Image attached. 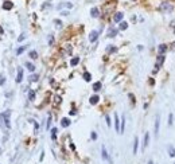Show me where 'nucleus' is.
<instances>
[{
	"instance_id": "3",
	"label": "nucleus",
	"mask_w": 175,
	"mask_h": 164,
	"mask_svg": "<svg viewBox=\"0 0 175 164\" xmlns=\"http://www.w3.org/2000/svg\"><path fill=\"white\" fill-rule=\"evenodd\" d=\"M159 126H160V116L158 114L155 119V136H159Z\"/></svg>"
},
{
	"instance_id": "16",
	"label": "nucleus",
	"mask_w": 175,
	"mask_h": 164,
	"mask_svg": "<svg viewBox=\"0 0 175 164\" xmlns=\"http://www.w3.org/2000/svg\"><path fill=\"white\" fill-rule=\"evenodd\" d=\"M12 7H14L12 1H4V4H3V8H4V10H11Z\"/></svg>"
},
{
	"instance_id": "12",
	"label": "nucleus",
	"mask_w": 175,
	"mask_h": 164,
	"mask_svg": "<svg viewBox=\"0 0 175 164\" xmlns=\"http://www.w3.org/2000/svg\"><path fill=\"white\" fill-rule=\"evenodd\" d=\"M61 125L64 126V128H67L69 125H70V120L67 119V117H65V119L61 120Z\"/></svg>"
},
{
	"instance_id": "22",
	"label": "nucleus",
	"mask_w": 175,
	"mask_h": 164,
	"mask_svg": "<svg viewBox=\"0 0 175 164\" xmlns=\"http://www.w3.org/2000/svg\"><path fill=\"white\" fill-rule=\"evenodd\" d=\"M120 30H127L128 28V23L127 22H120Z\"/></svg>"
},
{
	"instance_id": "32",
	"label": "nucleus",
	"mask_w": 175,
	"mask_h": 164,
	"mask_svg": "<svg viewBox=\"0 0 175 164\" xmlns=\"http://www.w3.org/2000/svg\"><path fill=\"white\" fill-rule=\"evenodd\" d=\"M4 82H5V77L3 74H0V85H3Z\"/></svg>"
},
{
	"instance_id": "19",
	"label": "nucleus",
	"mask_w": 175,
	"mask_h": 164,
	"mask_svg": "<svg viewBox=\"0 0 175 164\" xmlns=\"http://www.w3.org/2000/svg\"><path fill=\"white\" fill-rule=\"evenodd\" d=\"M26 67H27L30 71H35V66H34L31 62H26Z\"/></svg>"
},
{
	"instance_id": "13",
	"label": "nucleus",
	"mask_w": 175,
	"mask_h": 164,
	"mask_svg": "<svg viewBox=\"0 0 175 164\" xmlns=\"http://www.w3.org/2000/svg\"><path fill=\"white\" fill-rule=\"evenodd\" d=\"M98 101H100V97H98V96H92L90 100H89V102H90L92 105H96Z\"/></svg>"
},
{
	"instance_id": "4",
	"label": "nucleus",
	"mask_w": 175,
	"mask_h": 164,
	"mask_svg": "<svg viewBox=\"0 0 175 164\" xmlns=\"http://www.w3.org/2000/svg\"><path fill=\"white\" fill-rule=\"evenodd\" d=\"M168 48H167V45H159L158 46V53L160 54V55H164V53L167 51Z\"/></svg>"
},
{
	"instance_id": "35",
	"label": "nucleus",
	"mask_w": 175,
	"mask_h": 164,
	"mask_svg": "<svg viewBox=\"0 0 175 164\" xmlns=\"http://www.w3.org/2000/svg\"><path fill=\"white\" fill-rule=\"evenodd\" d=\"M92 139H93V140H96V139H97V134H96V132H92Z\"/></svg>"
},
{
	"instance_id": "24",
	"label": "nucleus",
	"mask_w": 175,
	"mask_h": 164,
	"mask_svg": "<svg viewBox=\"0 0 175 164\" xmlns=\"http://www.w3.org/2000/svg\"><path fill=\"white\" fill-rule=\"evenodd\" d=\"M78 63H80V58H73V59L70 61V65H71V66H77Z\"/></svg>"
},
{
	"instance_id": "2",
	"label": "nucleus",
	"mask_w": 175,
	"mask_h": 164,
	"mask_svg": "<svg viewBox=\"0 0 175 164\" xmlns=\"http://www.w3.org/2000/svg\"><path fill=\"white\" fill-rule=\"evenodd\" d=\"M10 116H11V110H5L4 113L1 114V117L4 119V121H5V126H7V128H10V126H11V124H10Z\"/></svg>"
},
{
	"instance_id": "10",
	"label": "nucleus",
	"mask_w": 175,
	"mask_h": 164,
	"mask_svg": "<svg viewBox=\"0 0 175 164\" xmlns=\"http://www.w3.org/2000/svg\"><path fill=\"white\" fill-rule=\"evenodd\" d=\"M90 15L93 16V18H98V16H100V11H98V8H96V7L92 8V10H90Z\"/></svg>"
},
{
	"instance_id": "20",
	"label": "nucleus",
	"mask_w": 175,
	"mask_h": 164,
	"mask_svg": "<svg viewBox=\"0 0 175 164\" xmlns=\"http://www.w3.org/2000/svg\"><path fill=\"white\" fill-rule=\"evenodd\" d=\"M93 90H94V91L101 90V82H96V83H93Z\"/></svg>"
},
{
	"instance_id": "37",
	"label": "nucleus",
	"mask_w": 175,
	"mask_h": 164,
	"mask_svg": "<svg viewBox=\"0 0 175 164\" xmlns=\"http://www.w3.org/2000/svg\"><path fill=\"white\" fill-rule=\"evenodd\" d=\"M61 15H64V16H67V15H69V12H67V11H64V12H61Z\"/></svg>"
},
{
	"instance_id": "27",
	"label": "nucleus",
	"mask_w": 175,
	"mask_h": 164,
	"mask_svg": "<svg viewBox=\"0 0 175 164\" xmlns=\"http://www.w3.org/2000/svg\"><path fill=\"white\" fill-rule=\"evenodd\" d=\"M57 132H58V131H57V128H53V129H51V137H53V140L57 139Z\"/></svg>"
},
{
	"instance_id": "30",
	"label": "nucleus",
	"mask_w": 175,
	"mask_h": 164,
	"mask_svg": "<svg viewBox=\"0 0 175 164\" xmlns=\"http://www.w3.org/2000/svg\"><path fill=\"white\" fill-rule=\"evenodd\" d=\"M30 58H32V59H36V58H38V54H36V51H31V53H30Z\"/></svg>"
},
{
	"instance_id": "31",
	"label": "nucleus",
	"mask_w": 175,
	"mask_h": 164,
	"mask_svg": "<svg viewBox=\"0 0 175 164\" xmlns=\"http://www.w3.org/2000/svg\"><path fill=\"white\" fill-rule=\"evenodd\" d=\"M105 120H107V125H108V126H111V125H112V122H111V117H109V116H105Z\"/></svg>"
},
{
	"instance_id": "23",
	"label": "nucleus",
	"mask_w": 175,
	"mask_h": 164,
	"mask_svg": "<svg viewBox=\"0 0 175 164\" xmlns=\"http://www.w3.org/2000/svg\"><path fill=\"white\" fill-rule=\"evenodd\" d=\"M28 98H30V101H34V100H35V91H34V90H30V93H28Z\"/></svg>"
},
{
	"instance_id": "26",
	"label": "nucleus",
	"mask_w": 175,
	"mask_h": 164,
	"mask_svg": "<svg viewBox=\"0 0 175 164\" xmlns=\"http://www.w3.org/2000/svg\"><path fill=\"white\" fill-rule=\"evenodd\" d=\"M38 78H39V75H38V74H34V75H31L28 79H30L31 82H36V81H38Z\"/></svg>"
},
{
	"instance_id": "18",
	"label": "nucleus",
	"mask_w": 175,
	"mask_h": 164,
	"mask_svg": "<svg viewBox=\"0 0 175 164\" xmlns=\"http://www.w3.org/2000/svg\"><path fill=\"white\" fill-rule=\"evenodd\" d=\"M124 129H125V117L123 116V119H121V125H120V133H123V132H124Z\"/></svg>"
},
{
	"instance_id": "34",
	"label": "nucleus",
	"mask_w": 175,
	"mask_h": 164,
	"mask_svg": "<svg viewBox=\"0 0 175 164\" xmlns=\"http://www.w3.org/2000/svg\"><path fill=\"white\" fill-rule=\"evenodd\" d=\"M24 38H26V35H24V34H22V35L18 38V41H19V42H22V41H24Z\"/></svg>"
},
{
	"instance_id": "29",
	"label": "nucleus",
	"mask_w": 175,
	"mask_h": 164,
	"mask_svg": "<svg viewBox=\"0 0 175 164\" xmlns=\"http://www.w3.org/2000/svg\"><path fill=\"white\" fill-rule=\"evenodd\" d=\"M116 50H117V48L114 47V46H108V48H107V51H108V53H114Z\"/></svg>"
},
{
	"instance_id": "9",
	"label": "nucleus",
	"mask_w": 175,
	"mask_h": 164,
	"mask_svg": "<svg viewBox=\"0 0 175 164\" xmlns=\"http://www.w3.org/2000/svg\"><path fill=\"white\" fill-rule=\"evenodd\" d=\"M123 16H124V15H123V12H117V14H114L113 20L119 23V22H121V20H123Z\"/></svg>"
},
{
	"instance_id": "11",
	"label": "nucleus",
	"mask_w": 175,
	"mask_h": 164,
	"mask_svg": "<svg viewBox=\"0 0 175 164\" xmlns=\"http://www.w3.org/2000/svg\"><path fill=\"white\" fill-rule=\"evenodd\" d=\"M116 35H117L116 28H109V31H108V38H114Z\"/></svg>"
},
{
	"instance_id": "15",
	"label": "nucleus",
	"mask_w": 175,
	"mask_h": 164,
	"mask_svg": "<svg viewBox=\"0 0 175 164\" xmlns=\"http://www.w3.org/2000/svg\"><path fill=\"white\" fill-rule=\"evenodd\" d=\"M137 147H139V139L135 137V141H133V155L137 153Z\"/></svg>"
},
{
	"instance_id": "17",
	"label": "nucleus",
	"mask_w": 175,
	"mask_h": 164,
	"mask_svg": "<svg viewBox=\"0 0 175 164\" xmlns=\"http://www.w3.org/2000/svg\"><path fill=\"white\" fill-rule=\"evenodd\" d=\"M101 151H102V159L104 160H111L109 156H108V152H107V149H105V147H102Z\"/></svg>"
},
{
	"instance_id": "33",
	"label": "nucleus",
	"mask_w": 175,
	"mask_h": 164,
	"mask_svg": "<svg viewBox=\"0 0 175 164\" xmlns=\"http://www.w3.org/2000/svg\"><path fill=\"white\" fill-rule=\"evenodd\" d=\"M54 23H55V24H57V27H62V22H59V20H54Z\"/></svg>"
},
{
	"instance_id": "14",
	"label": "nucleus",
	"mask_w": 175,
	"mask_h": 164,
	"mask_svg": "<svg viewBox=\"0 0 175 164\" xmlns=\"http://www.w3.org/2000/svg\"><path fill=\"white\" fill-rule=\"evenodd\" d=\"M148 143H150V133H145L144 134V143H143V148H145V147L148 145Z\"/></svg>"
},
{
	"instance_id": "39",
	"label": "nucleus",
	"mask_w": 175,
	"mask_h": 164,
	"mask_svg": "<svg viewBox=\"0 0 175 164\" xmlns=\"http://www.w3.org/2000/svg\"><path fill=\"white\" fill-rule=\"evenodd\" d=\"M148 164H154V163H152V162H151V160H150V162H148Z\"/></svg>"
},
{
	"instance_id": "38",
	"label": "nucleus",
	"mask_w": 175,
	"mask_h": 164,
	"mask_svg": "<svg viewBox=\"0 0 175 164\" xmlns=\"http://www.w3.org/2000/svg\"><path fill=\"white\" fill-rule=\"evenodd\" d=\"M66 7H67V8H71V7H73V4H71V3H66Z\"/></svg>"
},
{
	"instance_id": "5",
	"label": "nucleus",
	"mask_w": 175,
	"mask_h": 164,
	"mask_svg": "<svg viewBox=\"0 0 175 164\" xmlns=\"http://www.w3.org/2000/svg\"><path fill=\"white\" fill-rule=\"evenodd\" d=\"M120 125H121V121L119 120V116L114 113V128H116V131L119 132V133H120Z\"/></svg>"
},
{
	"instance_id": "25",
	"label": "nucleus",
	"mask_w": 175,
	"mask_h": 164,
	"mask_svg": "<svg viewBox=\"0 0 175 164\" xmlns=\"http://www.w3.org/2000/svg\"><path fill=\"white\" fill-rule=\"evenodd\" d=\"M84 79H85L86 82H89V81H90V79H92L90 73H88V71H86V73H84Z\"/></svg>"
},
{
	"instance_id": "21",
	"label": "nucleus",
	"mask_w": 175,
	"mask_h": 164,
	"mask_svg": "<svg viewBox=\"0 0 175 164\" xmlns=\"http://www.w3.org/2000/svg\"><path fill=\"white\" fill-rule=\"evenodd\" d=\"M168 126H171V125H173V124H174V114L173 113H170V114H168Z\"/></svg>"
},
{
	"instance_id": "1",
	"label": "nucleus",
	"mask_w": 175,
	"mask_h": 164,
	"mask_svg": "<svg viewBox=\"0 0 175 164\" xmlns=\"http://www.w3.org/2000/svg\"><path fill=\"white\" fill-rule=\"evenodd\" d=\"M160 11H163V12H173L174 11V5L171 4V3H163L162 5H160Z\"/></svg>"
},
{
	"instance_id": "7",
	"label": "nucleus",
	"mask_w": 175,
	"mask_h": 164,
	"mask_svg": "<svg viewBox=\"0 0 175 164\" xmlns=\"http://www.w3.org/2000/svg\"><path fill=\"white\" fill-rule=\"evenodd\" d=\"M23 81V69L22 67H18V75H16V82L20 83Z\"/></svg>"
},
{
	"instance_id": "6",
	"label": "nucleus",
	"mask_w": 175,
	"mask_h": 164,
	"mask_svg": "<svg viewBox=\"0 0 175 164\" xmlns=\"http://www.w3.org/2000/svg\"><path fill=\"white\" fill-rule=\"evenodd\" d=\"M98 38V31H92L90 35H89V41L90 42H96Z\"/></svg>"
},
{
	"instance_id": "28",
	"label": "nucleus",
	"mask_w": 175,
	"mask_h": 164,
	"mask_svg": "<svg viewBox=\"0 0 175 164\" xmlns=\"http://www.w3.org/2000/svg\"><path fill=\"white\" fill-rule=\"evenodd\" d=\"M24 50H26V46H20V47H19L18 50H16V54H18V55H20V54H22Z\"/></svg>"
},
{
	"instance_id": "8",
	"label": "nucleus",
	"mask_w": 175,
	"mask_h": 164,
	"mask_svg": "<svg viewBox=\"0 0 175 164\" xmlns=\"http://www.w3.org/2000/svg\"><path fill=\"white\" fill-rule=\"evenodd\" d=\"M167 152H168V155H170V157H175V148H174L173 144H170V145L167 147Z\"/></svg>"
},
{
	"instance_id": "36",
	"label": "nucleus",
	"mask_w": 175,
	"mask_h": 164,
	"mask_svg": "<svg viewBox=\"0 0 175 164\" xmlns=\"http://www.w3.org/2000/svg\"><path fill=\"white\" fill-rule=\"evenodd\" d=\"M50 122H51V117H48V120H47V129L50 128Z\"/></svg>"
}]
</instances>
